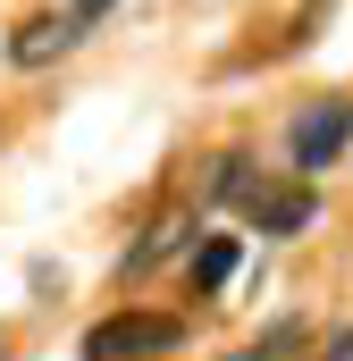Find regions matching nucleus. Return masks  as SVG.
<instances>
[{"label":"nucleus","mask_w":353,"mask_h":361,"mask_svg":"<svg viewBox=\"0 0 353 361\" xmlns=\"http://www.w3.org/2000/svg\"><path fill=\"white\" fill-rule=\"evenodd\" d=\"M210 193H219V202H236V210H244V219H253L261 235H303V227L320 219V193H311V185L244 177V160H236V152L219 160V177H210Z\"/></svg>","instance_id":"nucleus-1"},{"label":"nucleus","mask_w":353,"mask_h":361,"mask_svg":"<svg viewBox=\"0 0 353 361\" xmlns=\"http://www.w3.org/2000/svg\"><path fill=\"white\" fill-rule=\"evenodd\" d=\"M353 143V101L345 92H328V101H311L303 118H294V135H286V160H294V185H311L320 169H337Z\"/></svg>","instance_id":"nucleus-2"},{"label":"nucleus","mask_w":353,"mask_h":361,"mask_svg":"<svg viewBox=\"0 0 353 361\" xmlns=\"http://www.w3.org/2000/svg\"><path fill=\"white\" fill-rule=\"evenodd\" d=\"M185 345V319H160V311H118L85 336V361H160Z\"/></svg>","instance_id":"nucleus-3"},{"label":"nucleus","mask_w":353,"mask_h":361,"mask_svg":"<svg viewBox=\"0 0 353 361\" xmlns=\"http://www.w3.org/2000/svg\"><path fill=\"white\" fill-rule=\"evenodd\" d=\"M68 42H76V25H68V17H34V25L17 34V59H25V68H42V59H51V51H68Z\"/></svg>","instance_id":"nucleus-4"},{"label":"nucleus","mask_w":353,"mask_h":361,"mask_svg":"<svg viewBox=\"0 0 353 361\" xmlns=\"http://www.w3.org/2000/svg\"><path fill=\"white\" fill-rule=\"evenodd\" d=\"M227 269H236V235H202V252L185 261V277L210 294V286H227Z\"/></svg>","instance_id":"nucleus-5"},{"label":"nucleus","mask_w":353,"mask_h":361,"mask_svg":"<svg viewBox=\"0 0 353 361\" xmlns=\"http://www.w3.org/2000/svg\"><path fill=\"white\" fill-rule=\"evenodd\" d=\"M311 361H353V328H337V336H328V345H320Z\"/></svg>","instance_id":"nucleus-6"}]
</instances>
